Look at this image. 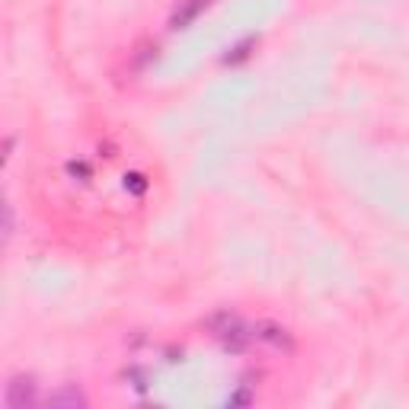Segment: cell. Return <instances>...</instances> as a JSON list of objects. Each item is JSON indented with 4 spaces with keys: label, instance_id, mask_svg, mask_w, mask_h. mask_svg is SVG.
I'll return each mask as SVG.
<instances>
[{
    "label": "cell",
    "instance_id": "obj_1",
    "mask_svg": "<svg viewBox=\"0 0 409 409\" xmlns=\"http://www.w3.org/2000/svg\"><path fill=\"white\" fill-rule=\"evenodd\" d=\"M205 329H208V333L215 336L218 342H221L224 352H234V355L246 352V348H250V342L256 339L253 326L246 323L243 317L230 313V310H218V313H211V317L205 320Z\"/></svg>",
    "mask_w": 409,
    "mask_h": 409
},
{
    "label": "cell",
    "instance_id": "obj_2",
    "mask_svg": "<svg viewBox=\"0 0 409 409\" xmlns=\"http://www.w3.org/2000/svg\"><path fill=\"white\" fill-rule=\"evenodd\" d=\"M35 400H39V384H35V377H29V375L10 377V384L4 387V406H10V409L35 406Z\"/></svg>",
    "mask_w": 409,
    "mask_h": 409
},
{
    "label": "cell",
    "instance_id": "obj_3",
    "mask_svg": "<svg viewBox=\"0 0 409 409\" xmlns=\"http://www.w3.org/2000/svg\"><path fill=\"white\" fill-rule=\"evenodd\" d=\"M253 333H256L259 342H269L272 348H282V352H291V348H294L291 333H288V329H284L282 323H272V320H259V323L253 326Z\"/></svg>",
    "mask_w": 409,
    "mask_h": 409
},
{
    "label": "cell",
    "instance_id": "obj_4",
    "mask_svg": "<svg viewBox=\"0 0 409 409\" xmlns=\"http://www.w3.org/2000/svg\"><path fill=\"white\" fill-rule=\"evenodd\" d=\"M211 0H180V7L173 10V16H170V29L173 32H180V29H189L195 20H199L201 10H208Z\"/></svg>",
    "mask_w": 409,
    "mask_h": 409
},
{
    "label": "cell",
    "instance_id": "obj_5",
    "mask_svg": "<svg viewBox=\"0 0 409 409\" xmlns=\"http://www.w3.org/2000/svg\"><path fill=\"white\" fill-rule=\"evenodd\" d=\"M49 406H68V409H77V406H87V396L80 394L77 384H64L61 390L49 396Z\"/></svg>",
    "mask_w": 409,
    "mask_h": 409
},
{
    "label": "cell",
    "instance_id": "obj_6",
    "mask_svg": "<svg viewBox=\"0 0 409 409\" xmlns=\"http://www.w3.org/2000/svg\"><path fill=\"white\" fill-rule=\"evenodd\" d=\"M256 35H246V39H243V42H237L234 49H227V55L221 58L224 64H240V61H246V58L253 55V51H256Z\"/></svg>",
    "mask_w": 409,
    "mask_h": 409
},
{
    "label": "cell",
    "instance_id": "obj_7",
    "mask_svg": "<svg viewBox=\"0 0 409 409\" xmlns=\"http://www.w3.org/2000/svg\"><path fill=\"white\" fill-rule=\"evenodd\" d=\"M256 400V387H253V381H240V387H237V394L227 396V406H246V403Z\"/></svg>",
    "mask_w": 409,
    "mask_h": 409
},
{
    "label": "cell",
    "instance_id": "obj_8",
    "mask_svg": "<svg viewBox=\"0 0 409 409\" xmlns=\"http://www.w3.org/2000/svg\"><path fill=\"white\" fill-rule=\"evenodd\" d=\"M68 173L74 176V180H80V182L90 180V167H87L84 160H70V163H68Z\"/></svg>",
    "mask_w": 409,
    "mask_h": 409
},
{
    "label": "cell",
    "instance_id": "obj_9",
    "mask_svg": "<svg viewBox=\"0 0 409 409\" xmlns=\"http://www.w3.org/2000/svg\"><path fill=\"white\" fill-rule=\"evenodd\" d=\"M125 189H132L134 195H141V192L147 189V180H144L141 173H128V176H125Z\"/></svg>",
    "mask_w": 409,
    "mask_h": 409
},
{
    "label": "cell",
    "instance_id": "obj_10",
    "mask_svg": "<svg viewBox=\"0 0 409 409\" xmlns=\"http://www.w3.org/2000/svg\"><path fill=\"white\" fill-rule=\"evenodd\" d=\"M10 234H13V208H10V205H4V237L10 240Z\"/></svg>",
    "mask_w": 409,
    "mask_h": 409
}]
</instances>
